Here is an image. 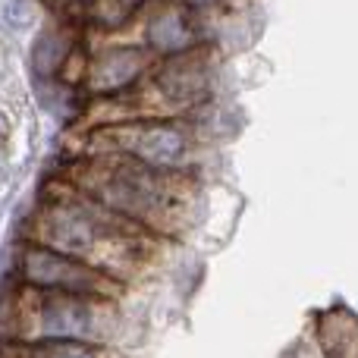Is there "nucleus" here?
Returning <instances> with one entry per match:
<instances>
[{"instance_id": "6e6552de", "label": "nucleus", "mask_w": 358, "mask_h": 358, "mask_svg": "<svg viewBox=\"0 0 358 358\" xmlns=\"http://www.w3.org/2000/svg\"><path fill=\"white\" fill-rule=\"evenodd\" d=\"M0 358H104L98 343H76V340H35V343H13Z\"/></svg>"}, {"instance_id": "0eeeda50", "label": "nucleus", "mask_w": 358, "mask_h": 358, "mask_svg": "<svg viewBox=\"0 0 358 358\" xmlns=\"http://www.w3.org/2000/svg\"><path fill=\"white\" fill-rule=\"evenodd\" d=\"M204 85H208V76H204V63L198 57H179L170 60L167 66L157 73V88L167 101L176 104H189V101L201 98Z\"/></svg>"}, {"instance_id": "7ed1b4c3", "label": "nucleus", "mask_w": 358, "mask_h": 358, "mask_svg": "<svg viewBox=\"0 0 358 358\" xmlns=\"http://www.w3.org/2000/svg\"><path fill=\"white\" fill-rule=\"evenodd\" d=\"M104 324H107L104 299L63 296V292L35 289V302L22 315L19 336L25 343H35V340L94 343L104 334Z\"/></svg>"}, {"instance_id": "f257e3e1", "label": "nucleus", "mask_w": 358, "mask_h": 358, "mask_svg": "<svg viewBox=\"0 0 358 358\" xmlns=\"http://www.w3.org/2000/svg\"><path fill=\"white\" fill-rule=\"evenodd\" d=\"M38 239L50 252L76 258L110 277V271H120L136 258L138 229L126 227L123 217L98 208L94 201L63 198L41 214Z\"/></svg>"}, {"instance_id": "20e7f679", "label": "nucleus", "mask_w": 358, "mask_h": 358, "mask_svg": "<svg viewBox=\"0 0 358 358\" xmlns=\"http://www.w3.org/2000/svg\"><path fill=\"white\" fill-rule=\"evenodd\" d=\"M22 277L29 286L41 292H63V296H85V299H110L117 292V280L94 267L50 252L44 245H31L22 255Z\"/></svg>"}, {"instance_id": "39448f33", "label": "nucleus", "mask_w": 358, "mask_h": 358, "mask_svg": "<svg viewBox=\"0 0 358 358\" xmlns=\"http://www.w3.org/2000/svg\"><path fill=\"white\" fill-rule=\"evenodd\" d=\"M94 138H104L123 157H132V161L145 164L151 170H164V173L182 161L185 145H189V136L176 123H161V120H138L129 126H113V129L98 132Z\"/></svg>"}, {"instance_id": "423d86ee", "label": "nucleus", "mask_w": 358, "mask_h": 358, "mask_svg": "<svg viewBox=\"0 0 358 358\" xmlns=\"http://www.w3.org/2000/svg\"><path fill=\"white\" fill-rule=\"evenodd\" d=\"M145 69V54L136 48H110L101 57L92 60V69H88V88L94 94H110L126 88L129 82L138 79V73Z\"/></svg>"}, {"instance_id": "f03ea898", "label": "nucleus", "mask_w": 358, "mask_h": 358, "mask_svg": "<svg viewBox=\"0 0 358 358\" xmlns=\"http://www.w3.org/2000/svg\"><path fill=\"white\" fill-rule=\"evenodd\" d=\"M79 185L98 208L126 220L167 227L176 217V189L164 170H151L132 157H98L76 170Z\"/></svg>"}, {"instance_id": "9d476101", "label": "nucleus", "mask_w": 358, "mask_h": 358, "mask_svg": "<svg viewBox=\"0 0 358 358\" xmlns=\"http://www.w3.org/2000/svg\"><path fill=\"white\" fill-rule=\"evenodd\" d=\"M60 57H63V48H57V38H41L35 48V66L41 69V73H48V69L60 66Z\"/></svg>"}, {"instance_id": "9b49d317", "label": "nucleus", "mask_w": 358, "mask_h": 358, "mask_svg": "<svg viewBox=\"0 0 358 358\" xmlns=\"http://www.w3.org/2000/svg\"><path fill=\"white\" fill-rule=\"evenodd\" d=\"M189 6H201V3H208V0H185Z\"/></svg>"}, {"instance_id": "1a4fd4ad", "label": "nucleus", "mask_w": 358, "mask_h": 358, "mask_svg": "<svg viewBox=\"0 0 358 358\" xmlns=\"http://www.w3.org/2000/svg\"><path fill=\"white\" fill-rule=\"evenodd\" d=\"M148 38L157 50L164 54H179V50L189 48V25H185V16L179 10H164L151 19L148 25Z\"/></svg>"}]
</instances>
